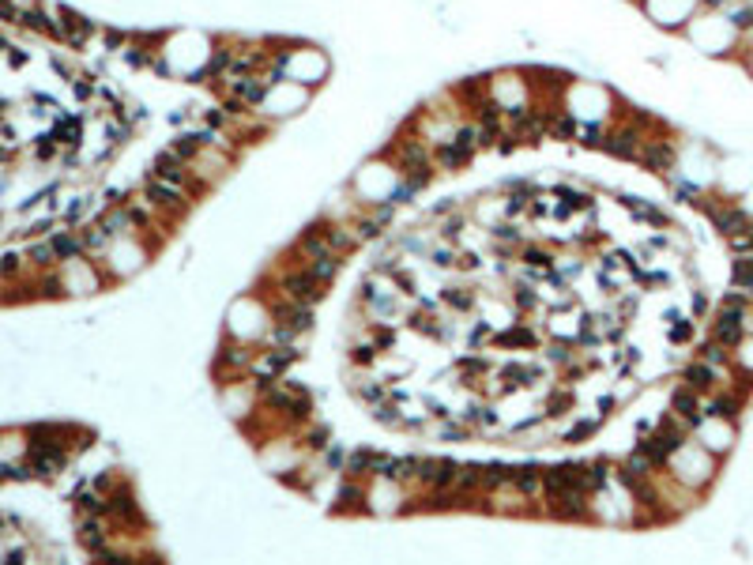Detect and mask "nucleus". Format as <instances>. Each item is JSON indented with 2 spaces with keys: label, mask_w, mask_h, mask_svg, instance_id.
<instances>
[{
  "label": "nucleus",
  "mask_w": 753,
  "mask_h": 565,
  "mask_svg": "<svg viewBox=\"0 0 753 565\" xmlns=\"http://www.w3.org/2000/svg\"><path fill=\"white\" fill-rule=\"evenodd\" d=\"M0 558H4L8 565H23V561H34V551L27 543H20V546H4V551H0Z\"/></svg>",
  "instance_id": "obj_19"
},
{
  "label": "nucleus",
  "mask_w": 753,
  "mask_h": 565,
  "mask_svg": "<svg viewBox=\"0 0 753 565\" xmlns=\"http://www.w3.org/2000/svg\"><path fill=\"white\" fill-rule=\"evenodd\" d=\"M667 336H671V343H686V339L693 336V324H689V321H674V324L667 328Z\"/></svg>",
  "instance_id": "obj_21"
},
{
  "label": "nucleus",
  "mask_w": 753,
  "mask_h": 565,
  "mask_svg": "<svg viewBox=\"0 0 753 565\" xmlns=\"http://www.w3.org/2000/svg\"><path fill=\"white\" fill-rule=\"evenodd\" d=\"M671 415H678L682 423L697 426V423H701V415H705V399H701V392L689 389V385H678V389L671 392Z\"/></svg>",
  "instance_id": "obj_8"
},
{
  "label": "nucleus",
  "mask_w": 753,
  "mask_h": 565,
  "mask_svg": "<svg viewBox=\"0 0 753 565\" xmlns=\"http://www.w3.org/2000/svg\"><path fill=\"white\" fill-rule=\"evenodd\" d=\"M4 527H8V517H0V539H4Z\"/></svg>",
  "instance_id": "obj_25"
},
{
  "label": "nucleus",
  "mask_w": 753,
  "mask_h": 565,
  "mask_svg": "<svg viewBox=\"0 0 753 565\" xmlns=\"http://www.w3.org/2000/svg\"><path fill=\"white\" fill-rule=\"evenodd\" d=\"M682 385H689V389H697L701 396H708V392H715V366H708V362H689V366L682 370Z\"/></svg>",
  "instance_id": "obj_12"
},
{
  "label": "nucleus",
  "mask_w": 753,
  "mask_h": 565,
  "mask_svg": "<svg viewBox=\"0 0 753 565\" xmlns=\"http://www.w3.org/2000/svg\"><path fill=\"white\" fill-rule=\"evenodd\" d=\"M599 426H603V415H595V418H584V423H577L573 430H565V433H561V441H565V445H580L584 437L599 433Z\"/></svg>",
  "instance_id": "obj_14"
},
{
  "label": "nucleus",
  "mask_w": 753,
  "mask_h": 565,
  "mask_svg": "<svg viewBox=\"0 0 753 565\" xmlns=\"http://www.w3.org/2000/svg\"><path fill=\"white\" fill-rule=\"evenodd\" d=\"M4 57H8V64H12V68H23V64L30 61V53H27V49H20V46H8V49H4Z\"/></svg>",
  "instance_id": "obj_22"
},
{
  "label": "nucleus",
  "mask_w": 753,
  "mask_h": 565,
  "mask_svg": "<svg viewBox=\"0 0 753 565\" xmlns=\"http://www.w3.org/2000/svg\"><path fill=\"white\" fill-rule=\"evenodd\" d=\"M708 309V298L705 295H693V313H705Z\"/></svg>",
  "instance_id": "obj_23"
},
{
  "label": "nucleus",
  "mask_w": 753,
  "mask_h": 565,
  "mask_svg": "<svg viewBox=\"0 0 753 565\" xmlns=\"http://www.w3.org/2000/svg\"><path fill=\"white\" fill-rule=\"evenodd\" d=\"M509 486L517 490L524 501H543V467H512Z\"/></svg>",
  "instance_id": "obj_10"
},
{
  "label": "nucleus",
  "mask_w": 753,
  "mask_h": 565,
  "mask_svg": "<svg viewBox=\"0 0 753 565\" xmlns=\"http://www.w3.org/2000/svg\"><path fill=\"white\" fill-rule=\"evenodd\" d=\"M749 72H753V49H749Z\"/></svg>",
  "instance_id": "obj_26"
},
{
  "label": "nucleus",
  "mask_w": 753,
  "mask_h": 565,
  "mask_svg": "<svg viewBox=\"0 0 753 565\" xmlns=\"http://www.w3.org/2000/svg\"><path fill=\"white\" fill-rule=\"evenodd\" d=\"M279 295L283 298H294V302H309V305H317L324 295H328V287L309 271V264H294V268H283L279 271Z\"/></svg>",
  "instance_id": "obj_5"
},
{
  "label": "nucleus",
  "mask_w": 753,
  "mask_h": 565,
  "mask_svg": "<svg viewBox=\"0 0 753 565\" xmlns=\"http://www.w3.org/2000/svg\"><path fill=\"white\" fill-rule=\"evenodd\" d=\"M27 271H30V264L20 249L0 253V283H20V279H27Z\"/></svg>",
  "instance_id": "obj_13"
},
{
  "label": "nucleus",
  "mask_w": 753,
  "mask_h": 565,
  "mask_svg": "<svg viewBox=\"0 0 753 565\" xmlns=\"http://www.w3.org/2000/svg\"><path fill=\"white\" fill-rule=\"evenodd\" d=\"M313 102V87H302L294 80H271L261 106H256V117H268V121H283V117H294L302 114V109Z\"/></svg>",
  "instance_id": "obj_3"
},
{
  "label": "nucleus",
  "mask_w": 753,
  "mask_h": 565,
  "mask_svg": "<svg viewBox=\"0 0 753 565\" xmlns=\"http://www.w3.org/2000/svg\"><path fill=\"white\" fill-rule=\"evenodd\" d=\"M12 155H15L12 143H0V162H12Z\"/></svg>",
  "instance_id": "obj_24"
},
{
  "label": "nucleus",
  "mask_w": 753,
  "mask_h": 565,
  "mask_svg": "<svg viewBox=\"0 0 753 565\" xmlns=\"http://www.w3.org/2000/svg\"><path fill=\"white\" fill-rule=\"evenodd\" d=\"M27 464L34 471V479H61L68 464H72V449L68 445H30Z\"/></svg>",
  "instance_id": "obj_6"
},
{
  "label": "nucleus",
  "mask_w": 753,
  "mask_h": 565,
  "mask_svg": "<svg viewBox=\"0 0 753 565\" xmlns=\"http://www.w3.org/2000/svg\"><path fill=\"white\" fill-rule=\"evenodd\" d=\"M682 34L708 57H731L734 49H742V27L723 8H701Z\"/></svg>",
  "instance_id": "obj_2"
},
{
  "label": "nucleus",
  "mask_w": 753,
  "mask_h": 565,
  "mask_svg": "<svg viewBox=\"0 0 753 565\" xmlns=\"http://www.w3.org/2000/svg\"><path fill=\"white\" fill-rule=\"evenodd\" d=\"M332 76V57L328 49L302 42V39H275V57H271V80H294L302 87H324Z\"/></svg>",
  "instance_id": "obj_1"
},
{
  "label": "nucleus",
  "mask_w": 753,
  "mask_h": 565,
  "mask_svg": "<svg viewBox=\"0 0 753 565\" xmlns=\"http://www.w3.org/2000/svg\"><path fill=\"white\" fill-rule=\"evenodd\" d=\"M573 404H577V396L569 392V389H554L546 396V411L550 415H565V411H573Z\"/></svg>",
  "instance_id": "obj_17"
},
{
  "label": "nucleus",
  "mask_w": 753,
  "mask_h": 565,
  "mask_svg": "<svg viewBox=\"0 0 753 565\" xmlns=\"http://www.w3.org/2000/svg\"><path fill=\"white\" fill-rule=\"evenodd\" d=\"M445 302L452 309H464V313H467V309H475V302H479V295H475L471 287H449L445 290Z\"/></svg>",
  "instance_id": "obj_16"
},
{
  "label": "nucleus",
  "mask_w": 753,
  "mask_h": 565,
  "mask_svg": "<svg viewBox=\"0 0 753 565\" xmlns=\"http://www.w3.org/2000/svg\"><path fill=\"white\" fill-rule=\"evenodd\" d=\"M460 370H464L467 377H486V373H490V362H486V358H464Z\"/></svg>",
  "instance_id": "obj_20"
},
{
  "label": "nucleus",
  "mask_w": 753,
  "mask_h": 565,
  "mask_svg": "<svg viewBox=\"0 0 753 565\" xmlns=\"http://www.w3.org/2000/svg\"><path fill=\"white\" fill-rule=\"evenodd\" d=\"M475 155H479V151L452 136V140H445V143H437V148H433V167L441 174H460V170H467L475 162Z\"/></svg>",
  "instance_id": "obj_7"
},
{
  "label": "nucleus",
  "mask_w": 753,
  "mask_h": 565,
  "mask_svg": "<svg viewBox=\"0 0 753 565\" xmlns=\"http://www.w3.org/2000/svg\"><path fill=\"white\" fill-rule=\"evenodd\" d=\"M23 257H27L30 271H49V268H61V261H57V253H53V242H49V238H34V242H27Z\"/></svg>",
  "instance_id": "obj_11"
},
{
  "label": "nucleus",
  "mask_w": 753,
  "mask_h": 565,
  "mask_svg": "<svg viewBox=\"0 0 753 565\" xmlns=\"http://www.w3.org/2000/svg\"><path fill=\"white\" fill-rule=\"evenodd\" d=\"M512 305L520 309V313H531V309H539V295L531 287H517V295H512Z\"/></svg>",
  "instance_id": "obj_18"
},
{
  "label": "nucleus",
  "mask_w": 753,
  "mask_h": 565,
  "mask_svg": "<svg viewBox=\"0 0 753 565\" xmlns=\"http://www.w3.org/2000/svg\"><path fill=\"white\" fill-rule=\"evenodd\" d=\"M637 8L645 12L655 27L682 34L686 23L693 20L697 12H701V0H637Z\"/></svg>",
  "instance_id": "obj_4"
},
{
  "label": "nucleus",
  "mask_w": 753,
  "mask_h": 565,
  "mask_svg": "<svg viewBox=\"0 0 753 565\" xmlns=\"http://www.w3.org/2000/svg\"><path fill=\"white\" fill-rule=\"evenodd\" d=\"M520 261L527 268H543V271H554V257H550L546 249H535V245H520Z\"/></svg>",
  "instance_id": "obj_15"
},
{
  "label": "nucleus",
  "mask_w": 753,
  "mask_h": 565,
  "mask_svg": "<svg viewBox=\"0 0 753 565\" xmlns=\"http://www.w3.org/2000/svg\"><path fill=\"white\" fill-rule=\"evenodd\" d=\"M49 242H53V253H57V261H61V264L87 257L83 238H80V227H61V230H53V234H49Z\"/></svg>",
  "instance_id": "obj_9"
}]
</instances>
